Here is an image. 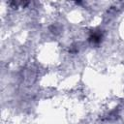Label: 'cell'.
Segmentation results:
<instances>
[{
    "mask_svg": "<svg viewBox=\"0 0 124 124\" xmlns=\"http://www.w3.org/2000/svg\"><path fill=\"white\" fill-rule=\"evenodd\" d=\"M88 40L92 44H99L101 42V40H102V34L100 32H93L90 35V37H89Z\"/></svg>",
    "mask_w": 124,
    "mask_h": 124,
    "instance_id": "6da1fadb",
    "label": "cell"
}]
</instances>
